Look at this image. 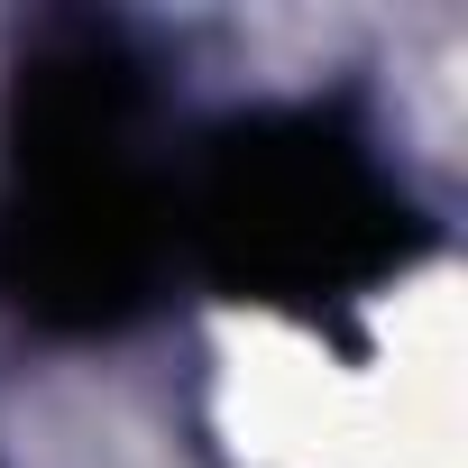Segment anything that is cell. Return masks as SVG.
Listing matches in <instances>:
<instances>
[{
  "instance_id": "cell-1",
  "label": "cell",
  "mask_w": 468,
  "mask_h": 468,
  "mask_svg": "<svg viewBox=\"0 0 468 468\" xmlns=\"http://www.w3.org/2000/svg\"><path fill=\"white\" fill-rule=\"evenodd\" d=\"M0 303L37 331H129L175 258V184L147 156V74L111 28H47L0 129Z\"/></svg>"
},
{
  "instance_id": "cell-2",
  "label": "cell",
  "mask_w": 468,
  "mask_h": 468,
  "mask_svg": "<svg viewBox=\"0 0 468 468\" xmlns=\"http://www.w3.org/2000/svg\"><path fill=\"white\" fill-rule=\"evenodd\" d=\"M422 211L395 175L322 111L229 120L193 184H175V249L229 294L303 322H340L358 294L395 285L422 258Z\"/></svg>"
}]
</instances>
